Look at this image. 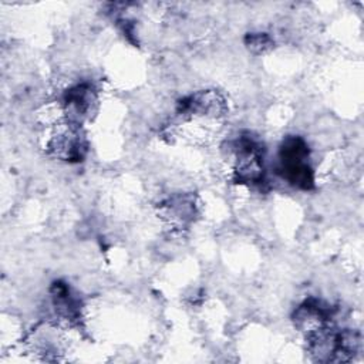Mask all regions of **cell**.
<instances>
[{"instance_id": "6da1fadb", "label": "cell", "mask_w": 364, "mask_h": 364, "mask_svg": "<svg viewBox=\"0 0 364 364\" xmlns=\"http://www.w3.org/2000/svg\"><path fill=\"white\" fill-rule=\"evenodd\" d=\"M309 149L303 139L287 138L280 148V171L289 183L309 189L313 186V172L307 164Z\"/></svg>"}, {"instance_id": "7a4b0ae2", "label": "cell", "mask_w": 364, "mask_h": 364, "mask_svg": "<svg viewBox=\"0 0 364 364\" xmlns=\"http://www.w3.org/2000/svg\"><path fill=\"white\" fill-rule=\"evenodd\" d=\"M269 37L264 36V34H255V36H250L247 38V46L249 48L252 50H257V51H262L264 50L267 46H269Z\"/></svg>"}]
</instances>
